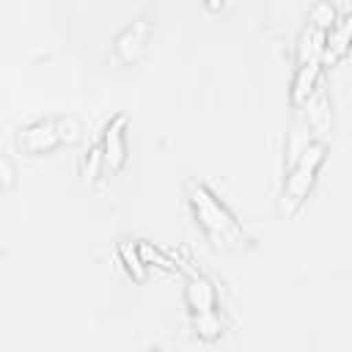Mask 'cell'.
<instances>
[{"label":"cell","instance_id":"cell-1","mask_svg":"<svg viewBox=\"0 0 352 352\" xmlns=\"http://www.w3.org/2000/svg\"><path fill=\"white\" fill-rule=\"evenodd\" d=\"M190 206L206 231V236L220 248V245H239L242 242V228L231 217V212L204 187V184H190Z\"/></svg>","mask_w":352,"mask_h":352},{"label":"cell","instance_id":"cell-2","mask_svg":"<svg viewBox=\"0 0 352 352\" xmlns=\"http://www.w3.org/2000/svg\"><path fill=\"white\" fill-rule=\"evenodd\" d=\"M324 36H327V28H322L316 22H308V28L300 38L297 74H294V85H292V102L294 104H302L311 96L314 85H316V77H319V69H322Z\"/></svg>","mask_w":352,"mask_h":352},{"label":"cell","instance_id":"cell-3","mask_svg":"<svg viewBox=\"0 0 352 352\" xmlns=\"http://www.w3.org/2000/svg\"><path fill=\"white\" fill-rule=\"evenodd\" d=\"M322 160H324V146L322 143H311V146L302 148L297 165L292 168L289 179H286V187H283V214H294L297 206L305 201Z\"/></svg>","mask_w":352,"mask_h":352},{"label":"cell","instance_id":"cell-4","mask_svg":"<svg viewBox=\"0 0 352 352\" xmlns=\"http://www.w3.org/2000/svg\"><path fill=\"white\" fill-rule=\"evenodd\" d=\"M187 302L192 308V316H195V327L201 330V336L212 338L220 327H217V319H214V297H212V286L204 280V278H192L190 286H187Z\"/></svg>","mask_w":352,"mask_h":352},{"label":"cell","instance_id":"cell-5","mask_svg":"<svg viewBox=\"0 0 352 352\" xmlns=\"http://www.w3.org/2000/svg\"><path fill=\"white\" fill-rule=\"evenodd\" d=\"M124 129H126V116L118 113L107 121L104 126V140H102V165L110 173H118L126 162V146H124Z\"/></svg>","mask_w":352,"mask_h":352},{"label":"cell","instance_id":"cell-6","mask_svg":"<svg viewBox=\"0 0 352 352\" xmlns=\"http://www.w3.org/2000/svg\"><path fill=\"white\" fill-rule=\"evenodd\" d=\"M63 126H66L63 121H52V118L38 121V124L28 126V129L19 135V146H22L25 151H30V154L50 151V148H55L60 140H66V132H60Z\"/></svg>","mask_w":352,"mask_h":352},{"label":"cell","instance_id":"cell-7","mask_svg":"<svg viewBox=\"0 0 352 352\" xmlns=\"http://www.w3.org/2000/svg\"><path fill=\"white\" fill-rule=\"evenodd\" d=\"M146 36H148V25H146V19L132 22V25L116 38V55H118L124 63L135 60V58L140 55L143 44H146Z\"/></svg>","mask_w":352,"mask_h":352},{"label":"cell","instance_id":"cell-8","mask_svg":"<svg viewBox=\"0 0 352 352\" xmlns=\"http://www.w3.org/2000/svg\"><path fill=\"white\" fill-rule=\"evenodd\" d=\"M349 47V16H341L336 25H330V36H324V52H322V66L338 60Z\"/></svg>","mask_w":352,"mask_h":352},{"label":"cell","instance_id":"cell-9","mask_svg":"<svg viewBox=\"0 0 352 352\" xmlns=\"http://www.w3.org/2000/svg\"><path fill=\"white\" fill-rule=\"evenodd\" d=\"M118 258L124 261V270L129 272V278H135L138 283L146 280V261L140 258V248L132 242H118Z\"/></svg>","mask_w":352,"mask_h":352},{"label":"cell","instance_id":"cell-10","mask_svg":"<svg viewBox=\"0 0 352 352\" xmlns=\"http://www.w3.org/2000/svg\"><path fill=\"white\" fill-rule=\"evenodd\" d=\"M206 6H209V8H212V11H217V8H220V6H223V0H206Z\"/></svg>","mask_w":352,"mask_h":352}]
</instances>
